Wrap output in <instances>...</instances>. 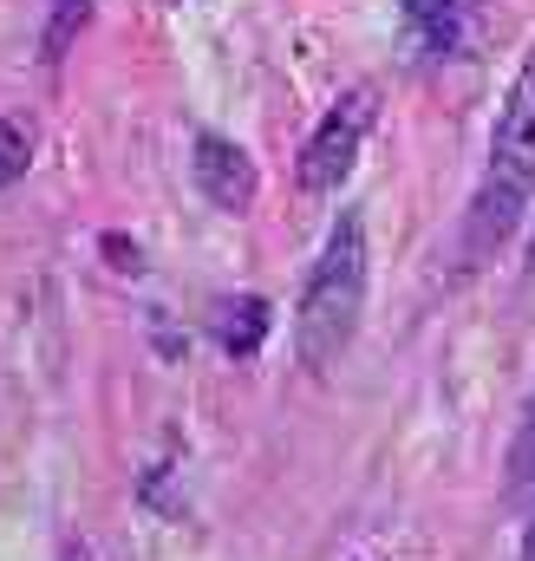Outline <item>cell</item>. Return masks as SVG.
<instances>
[{"mask_svg":"<svg viewBox=\"0 0 535 561\" xmlns=\"http://www.w3.org/2000/svg\"><path fill=\"white\" fill-rule=\"evenodd\" d=\"M33 163V131L20 118H0V190H13Z\"/></svg>","mask_w":535,"mask_h":561,"instance_id":"obj_8","label":"cell"},{"mask_svg":"<svg viewBox=\"0 0 535 561\" xmlns=\"http://www.w3.org/2000/svg\"><path fill=\"white\" fill-rule=\"evenodd\" d=\"M66 561H86V556H79V549H72V556H66Z\"/></svg>","mask_w":535,"mask_h":561,"instance_id":"obj_11","label":"cell"},{"mask_svg":"<svg viewBox=\"0 0 535 561\" xmlns=\"http://www.w3.org/2000/svg\"><path fill=\"white\" fill-rule=\"evenodd\" d=\"M535 203V46L523 53L516 79H510V99L497 112V131H490V163L477 176V196L464 209V229H457V262L464 268H483L530 216Z\"/></svg>","mask_w":535,"mask_h":561,"instance_id":"obj_1","label":"cell"},{"mask_svg":"<svg viewBox=\"0 0 535 561\" xmlns=\"http://www.w3.org/2000/svg\"><path fill=\"white\" fill-rule=\"evenodd\" d=\"M477 13H483V0H399L405 39H411V53L431 59V66L470 53V39H477Z\"/></svg>","mask_w":535,"mask_h":561,"instance_id":"obj_5","label":"cell"},{"mask_svg":"<svg viewBox=\"0 0 535 561\" xmlns=\"http://www.w3.org/2000/svg\"><path fill=\"white\" fill-rule=\"evenodd\" d=\"M190 170H196L203 203H216L223 216H249L255 196H262L255 157H249L236 138H223V131H196V144H190Z\"/></svg>","mask_w":535,"mask_h":561,"instance_id":"obj_4","label":"cell"},{"mask_svg":"<svg viewBox=\"0 0 535 561\" xmlns=\"http://www.w3.org/2000/svg\"><path fill=\"white\" fill-rule=\"evenodd\" d=\"M268 327H274V313H268L262 294H229L223 307H216V346L229 353V359H255L268 340Z\"/></svg>","mask_w":535,"mask_h":561,"instance_id":"obj_6","label":"cell"},{"mask_svg":"<svg viewBox=\"0 0 535 561\" xmlns=\"http://www.w3.org/2000/svg\"><path fill=\"white\" fill-rule=\"evenodd\" d=\"M373 118H379V92H373V85H353V92H340V99L327 105V118L307 131L300 163H294V176H300V190H307V196H333V190L353 176V163H360V150H366Z\"/></svg>","mask_w":535,"mask_h":561,"instance_id":"obj_3","label":"cell"},{"mask_svg":"<svg viewBox=\"0 0 535 561\" xmlns=\"http://www.w3.org/2000/svg\"><path fill=\"white\" fill-rule=\"evenodd\" d=\"M503 510H510V516L535 510V392H530V405H523L516 437H510V463H503Z\"/></svg>","mask_w":535,"mask_h":561,"instance_id":"obj_7","label":"cell"},{"mask_svg":"<svg viewBox=\"0 0 535 561\" xmlns=\"http://www.w3.org/2000/svg\"><path fill=\"white\" fill-rule=\"evenodd\" d=\"M523 280H530V287H535V242H530V275H523Z\"/></svg>","mask_w":535,"mask_h":561,"instance_id":"obj_10","label":"cell"},{"mask_svg":"<svg viewBox=\"0 0 535 561\" xmlns=\"http://www.w3.org/2000/svg\"><path fill=\"white\" fill-rule=\"evenodd\" d=\"M366 275H373V249H366V216L346 209L314 268H307V287H300V307H294V359L307 373H333L360 333V313H366Z\"/></svg>","mask_w":535,"mask_h":561,"instance_id":"obj_2","label":"cell"},{"mask_svg":"<svg viewBox=\"0 0 535 561\" xmlns=\"http://www.w3.org/2000/svg\"><path fill=\"white\" fill-rule=\"evenodd\" d=\"M105 249H112V262H118L125 275H137V268H144V262H137V249L125 242V236H105Z\"/></svg>","mask_w":535,"mask_h":561,"instance_id":"obj_9","label":"cell"}]
</instances>
